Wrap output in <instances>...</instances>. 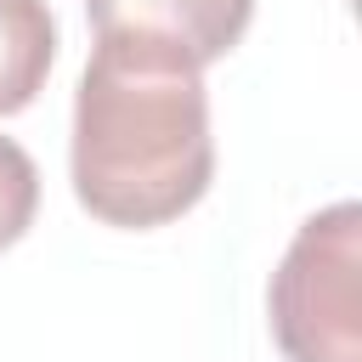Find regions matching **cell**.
<instances>
[{"label": "cell", "instance_id": "cell-1", "mask_svg": "<svg viewBox=\"0 0 362 362\" xmlns=\"http://www.w3.org/2000/svg\"><path fill=\"white\" fill-rule=\"evenodd\" d=\"M68 175L79 209L102 226L153 232L181 221L215 181L204 68L153 40L96 34L74 90Z\"/></svg>", "mask_w": 362, "mask_h": 362}, {"label": "cell", "instance_id": "cell-2", "mask_svg": "<svg viewBox=\"0 0 362 362\" xmlns=\"http://www.w3.org/2000/svg\"><path fill=\"white\" fill-rule=\"evenodd\" d=\"M266 311L283 362H362V209L351 198L300 221Z\"/></svg>", "mask_w": 362, "mask_h": 362}, {"label": "cell", "instance_id": "cell-3", "mask_svg": "<svg viewBox=\"0 0 362 362\" xmlns=\"http://www.w3.org/2000/svg\"><path fill=\"white\" fill-rule=\"evenodd\" d=\"M85 17L96 34L153 40L181 51L192 68H209L243 40L255 0H85Z\"/></svg>", "mask_w": 362, "mask_h": 362}, {"label": "cell", "instance_id": "cell-4", "mask_svg": "<svg viewBox=\"0 0 362 362\" xmlns=\"http://www.w3.org/2000/svg\"><path fill=\"white\" fill-rule=\"evenodd\" d=\"M57 62V17L45 0H0V119L23 113Z\"/></svg>", "mask_w": 362, "mask_h": 362}, {"label": "cell", "instance_id": "cell-5", "mask_svg": "<svg viewBox=\"0 0 362 362\" xmlns=\"http://www.w3.org/2000/svg\"><path fill=\"white\" fill-rule=\"evenodd\" d=\"M34 209H40V170L11 136H0V249H11L34 226Z\"/></svg>", "mask_w": 362, "mask_h": 362}]
</instances>
